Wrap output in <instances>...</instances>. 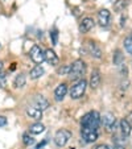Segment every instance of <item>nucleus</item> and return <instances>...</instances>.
Returning a JSON list of instances; mask_svg holds the SVG:
<instances>
[{"label":"nucleus","instance_id":"f257e3e1","mask_svg":"<svg viewBox=\"0 0 132 149\" xmlns=\"http://www.w3.org/2000/svg\"><path fill=\"white\" fill-rule=\"evenodd\" d=\"M99 125H101V115L98 111H90L81 118L82 128H90V130L98 131Z\"/></svg>","mask_w":132,"mask_h":149},{"label":"nucleus","instance_id":"f03ea898","mask_svg":"<svg viewBox=\"0 0 132 149\" xmlns=\"http://www.w3.org/2000/svg\"><path fill=\"white\" fill-rule=\"evenodd\" d=\"M86 69H87L86 62L82 61V59H75V61L70 65V73H69V77H70L71 79H77V81H79V79H82V77L85 75Z\"/></svg>","mask_w":132,"mask_h":149},{"label":"nucleus","instance_id":"7ed1b4c3","mask_svg":"<svg viewBox=\"0 0 132 149\" xmlns=\"http://www.w3.org/2000/svg\"><path fill=\"white\" fill-rule=\"evenodd\" d=\"M86 90H87V81L86 79H79L70 87L69 94H70L71 99H79L85 95Z\"/></svg>","mask_w":132,"mask_h":149},{"label":"nucleus","instance_id":"20e7f679","mask_svg":"<svg viewBox=\"0 0 132 149\" xmlns=\"http://www.w3.org/2000/svg\"><path fill=\"white\" fill-rule=\"evenodd\" d=\"M101 124L107 132H114L118 128V121L112 112H106L103 116H101Z\"/></svg>","mask_w":132,"mask_h":149},{"label":"nucleus","instance_id":"39448f33","mask_svg":"<svg viewBox=\"0 0 132 149\" xmlns=\"http://www.w3.org/2000/svg\"><path fill=\"white\" fill-rule=\"evenodd\" d=\"M70 139H71V132L70 131L66 130V128H61V130H58L56 132V135H54V143H56L57 146L64 148V146L69 143Z\"/></svg>","mask_w":132,"mask_h":149},{"label":"nucleus","instance_id":"423d86ee","mask_svg":"<svg viewBox=\"0 0 132 149\" xmlns=\"http://www.w3.org/2000/svg\"><path fill=\"white\" fill-rule=\"evenodd\" d=\"M81 137L83 140V143L86 144H91L95 143L99 137L98 131L95 130H90V128H81Z\"/></svg>","mask_w":132,"mask_h":149},{"label":"nucleus","instance_id":"0eeeda50","mask_svg":"<svg viewBox=\"0 0 132 149\" xmlns=\"http://www.w3.org/2000/svg\"><path fill=\"white\" fill-rule=\"evenodd\" d=\"M29 56H31L32 61L37 65L42 63V62L45 61V52H42V49L40 48L38 45H33L29 50Z\"/></svg>","mask_w":132,"mask_h":149},{"label":"nucleus","instance_id":"6e6552de","mask_svg":"<svg viewBox=\"0 0 132 149\" xmlns=\"http://www.w3.org/2000/svg\"><path fill=\"white\" fill-rule=\"evenodd\" d=\"M110 21H111V13H110L108 9L102 8L101 11L98 12V23L101 26H108Z\"/></svg>","mask_w":132,"mask_h":149},{"label":"nucleus","instance_id":"1a4fd4ad","mask_svg":"<svg viewBox=\"0 0 132 149\" xmlns=\"http://www.w3.org/2000/svg\"><path fill=\"white\" fill-rule=\"evenodd\" d=\"M86 48H87V52H89V54H90L93 58H102V50L101 48H99L98 45H96L94 41H87L86 44Z\"/></svg>","mask_w":132,"mask_h":149},{"label":"nucleus","instance_id":"9d476101","mask_svg":"<svg viewBox=\"0 0 132 149\" xmlns=\"http://www.w3.org/2000/svg\"><path fill=\"white\" fill-rule=\"evenodd\" d=\"M66 94H68V84L65 83V82L64 83H59L56 87V90H54V99L57 102H61V100H64Z\"/></svg>","mask_w":132,"mask_h":149},{"label":"nucleus","instance_id":"9b49d317","mask_svg":"<svg viewBox=\"0 0 132 149\" xmlns=\"http://www.w3.org/2000/svg\"><path fill=\"white\" fill-rule=\"evenodd\" d=\"M93 26H94V20L91 17H85L79 23V32L81 33H87L89 31L93 29Z\"/></svg>","mask_w":132,"mask_h":149},{"label":"nucleus","instance_id":"f8f14e48","mask_svg":"<svg viewBox=\"0 0 132 149\" xmlns=\"http://www.w3.org/2000/svg\"><path fill=\"white\" fill-rule=\"evenodd\" d=\"M99 84H101V71L98 69H94L90 75V87L95 90L99 87Z\"/></svg>","mask_w":132,"mask_h":149},{"label":"nucleus","instance_id":"ddd939ff","mask_svg":"<svg viewBox=\"0 0 132 149\" xmlns=\"http://www.w3.org/2000/svg\"><path fill=\"white\" fill-rule=\"evenodd\" d=\"M34 107H37V108H40L41 111H44V110H46V108L49 107V102H48V99L45 98V96H42V95H36L34 96Z\"/></svg>","mask_w":132,"mask_h":149},{"label":"nucleus","instance_id":"4468645a","mask_svg":"<svg viewBox=\"0 0 132 149\" xmlns=\"http://www.w3.org/2000/svg\"><path fill=\"white\" fill-rule=\"evenodd\" d=\"M27 115H28V118H31V119H33V120H36V121H38V120H41L42 119V111L40 110V108H37V107H28L27 108Z\"/></svg>","mask_w":132,"mask_h":149},{"label":"nucleus","instance_id":"2eb2a0df","mask_svg":"<svg viewBox=\"0 0 132 149\" xmlns=\"http://www.w3.org/2000/svg\"><path fill=\"white\" fill-rule=\"evenodd\" d=\"M45 61L49 65H57L58 63V56L56 54V52L53 49H46L45 50Z\"/></svg>","mask_w":132,"mask_h":149},{"label":"nucleus","instance_id":"dca6fc26","mask_svg":"<svg viewBox=\"0 0 132 149\" xmlns=\"http://www.w3.org/2000/svg\"><path fill=\"white\" fill-rule=\"evenodd\" d=\"M119 128H120V133L126 137H128L131 135V131H132V125L126 120V119H122L120 123H119Z\"/></svg>","mask_w":132,"mask_h":149},{"label":"nucleus","instance_id":"f3484780","mask_svg":"<svg viewBox=\"0 0 132 149\" xmlns=\"http://www.w3.org/2000/svg\"><path fill=\"white\" fill-rule=\"evenodd\" d=\"M114 145H115V149H124L127 145V137L120 135H114Z\"/></svg>","mask_w":132,"mask_h":149},{"label":"nucleus","instance_id":"a211bd4d","mask_svg":"<svg viewBox=\"0 0 132 149\" xmlns=\"http://www.w3.org/2000/svg\"><path fill=\"white\" fill-rule=\"evenodd\" d=\"M44 73H45L44 68H42L41 65H36L34 68L31 69V73H29V75H31L32 79H37V78H40V77L44 75Z\"/></svg>","mask_w":132,"mask_h":149},{"label":"nucleus","instance_id":"6ab92c4d","mask_svg":"<svg viewBox=\"0 0 132 149\" xmlns=\"http://www.w3.org/2000/svg\"><path fill=\"white\" fill-rule=\"evenodd\" d=\"M25 82H27L25 74H23V73L17 74L16 78H15V81H13L15 88H21V87H24V86H25Z\"/></svg>","mask_w":132,"mask_h":149},{"label":"nucleus","instance_id":"aec40b11","mask_svg":"<svg viewBox=\"0 0 132 149\" xmlns=\"http://www.w3.org/2000/svg\"><path fill=\"white\" fill-rule=\"evenodd\" d=\"M44 131H45V125L41 123H34L29 127V132H31L32 135H40V133H42Z\"/></svg>","mask_w":132,"mask_h":149},{"label":"nucleus","instance_id":"412c9836","mask_svg":"<svg viewBox=\"0 0 132 149\" xmlns=\"http://www.w3.org/2000/svg\"><path fill=\"white\" fill-rule=\"evenodd\" d=\"M123 61H124V56L120 50H115L114 53V65L116 66H122L123 65Z\"/></svg>","mask_w":132,"mask_h":149},{"label":"nucleus","instance_id":"4be33fe9","mask_svg":"<svg viewBox=\"0 0 132 149\" xmlns=\"http://www.w3.org/2000/svg\"><path fill=\"white\" fill-rule=\"evenodd\" d=\"M123 45H124V49L127 50V53L131 54V56H132V37H131V36L127 37V38L124 40Z\"/></svg>","mask_w":132,"mask_h":149},{"label":"nucleus","instance_id":"5701e85b","mask_svg":"<svg viewBox=\"0 0 132 149\" xmlns=\"http://www.w3.org/2000/svg\"><path fill=\"white\" fill-rule=\"evenodd\" d=\"M127 4H128V1H126V0H118V1L114 4V9H115V11H123L127 7Z\"/></svg>","mask_w":132,"mask_h":149},{"label":"nucleus","instance_id":"b1692460","mask_svg":"<svg viewBox=\"0 0 132 149\" xmlns=\"http://www.w3.org/2000/svg\"><path fill=\"white\" fill-rule=\"evenodd\" d=\"M69 73H70V65H64L61 68H58V70H57L58 75H69Z\"/></svg>","mask_w":132,"mask_h":149},{"label":"nucleus","instance_id":"393cba45","mask_svg":"<svg viewBox=\"0 0 132 149\" xmlns=\"http://www.w3.org/2000/svg\"><path fill=\"white\" fill-rule=\"evenodd\" d=\"M23 143H24V145H32V144H34V139L32 137L31 135H28V133H24Z\"/></svg>","mask_w":132,"mask_h":149},{"label":"nucleus","instance_id":"a878e982","mask_svg":"<svg viewBox=\"0 0 132 149\" xmlns=\"http://www.w3.org/2000/svg\"><path fill=\"white\" fill-rule=\"evenodd\" d=\"M50 38H52L53 45H57V42H58V31H57L56 28L50 31Z\"/></svg>","mask_w":132,"mask_h":149},{"label":"nucleus","instance_id":"bb28decb","mask_svg":"<svg viewBox=\"0 0 132 149\" xmlns=\"http://www.w3.org/2000/svg\"><path fill=\"white\" fill-rule=\"evenodd\" d=\"M7 86V75L6 73H0V88H4Z\"/></svg>","mask_w":132,"mask_h":149},{"label":"nucleus","instance_id":"cd10ccee","mask_svg":"<svg viewBox=\"0 0 132 149\" xmlns=\"http://www.w3.org/2000/svg\"><path fill=\"white\" fill-rule=\"evenodd\" d=\"M4 125H7V118H6V116L0 115V128H1V127H4Z\"/></svg>","mask_w":132,"mask_h":149},{"label":"nucleus","instance_id":"c85d7f7f","mask_svg":"<svg viewBox=\"0 0 132 149\" xmlns=\"http://www.w3.org/2000/svg\"><path fill=\"white\" fill-rule=\"evenodd\" d=\"M95 149H111L108 145H106V144H101V145H98Z\"/></svg>","mask_w":132,"mask_h":149},{"label":"nucleus","instance_id":"c756f323","mask_svg":"<svg viewBox=\"0 0 132 149\" xmlns=\"http://www.w3.org/2000/svg\"><path fill=\"white\" fill-rule=\"evenodd\" d=\"M126 120L128 121V123H129V124H131V125H132V112H129L128 115L126 116Z\"/></svg>","mask_w":132,"mask_h":149},{"label":"nucleus","instance_id":"7c9ffc66","mask_svg":"<svg viewBox=\"0 0 132 149\" xmlns=\"http://www.w3.org/2000/svg\"><path fill=\"white\" fill-rule=\"evenodd\" d=\"M45 144H46V141H42V143H40V144H38V145H37V146H36V149H41V148H42V146L45 145Z\"/></svg>","mask_w":132,"mask_h":149},{"label":"nucleus","instance_id":"2f4dec72","mask_svg":"<svg viewBox=\"0 0 132 149\" xmlns=\"http://www.w3.org/2000/svg\"><path fill=\"white\" fill-rule=\"evenodd\" d=\"M1 68H3V63H1V62H0V69H1Z\"/></svg>","mask_w":132,"mask_h":149},{"label":"nucleus","instance_id":"473e14b6","mask_svg":"<svg viewBox=\"0 0 132 149\" xmlns=\"http://www.w3.org/2000/svg\"><path fill=\"white\" fill-rule=\"evenodd\" d=\"M131 37H132V34H131Z\"/></svg>","mask_w":132,"mask_h":149}]
</instances>
